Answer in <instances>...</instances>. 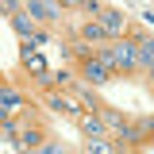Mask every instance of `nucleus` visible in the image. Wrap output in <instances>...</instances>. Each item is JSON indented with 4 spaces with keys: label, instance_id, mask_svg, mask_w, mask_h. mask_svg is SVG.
Here are the masks:
<instances>
[{
    "label": "nucleus",
    "instance_id": "f257e3e1",
    "mask_svg": "<svg viewBox=\"0 0 154 154\" xmlns=\"http://www.w3.org/2000/svg\"><path fill=\"white\" fill-rule=\"evenodd\" d=\"M46 135H50V123H46V116H42V112H35L31 119H23V123H19L12 146H16V150H38V143H42Z\"/></svg>",
    "mask_w": 154,
    "mask_h": 154
},
{
    "label": "nucleus",
    "instance_id": "f03ea898",
    "mask_svg": "<svg viewBox=\"0 0 154 154\" xmlns=\"http://www.w3.org/2000/svg\"><path fill=\"white\" fill-rule=\"evenodd\" d=\"M73 77L77 81H85V85H93V89H104V85H112L116 73L104 66V62H96V54H85L73 62Z\"/></svg>",
    "mask_w": 154,
    "mask_h": 154
},
{
    "label": "nucleus",
    "instance_id": "7ed1b4c3",
    "mask_svg": "<svg viewBox=\"0 0 154 154\" xmlns=\"http://www.w3.org/2000/svg\"><path fill=\"white\" fill-rule=\"evenodd\" d=\"M23 12L42 23V27H58V23H66V12H62V4L58 0H23Z\"/></svg>",
    "mask_w": 154,
    "mask_h": 154
},
{
    "label": "nucleus",
    "instance_id": "20e7f679",
    "mask_svg": "<svg viewBox=\"0 0 154 154\" xmlns=\"http://www.w3.org/2000/svg\"><path fill=\"white\" fill-rule=\"evenodd\" d=\"M38 104H46L50 112H58V116H66V119H77V116L85 112L81 104H77L69 93H62V89H42L38 93Z\"/></svg>",
    "mask_w": 154,
    "mask_h": 154
},
{
    "label": "nucleus",
    "instance_id": "39448f33",
    "mask_svg": "<svg viewBox=\"0 0 154 154\" xmlns=\"http://www.w3.org/2000/svg\"><path fill=\"white\" fill-rule=\"evenodd\" d=\"M96 23L108 31V38H119V35H127V27H131V16L123 12V8H112V4H104L100 12H96Z\"/></svg>",
    "mask_w": 154,
    "mask_h": 154
},
{
    "label": "nucleus",
    "instance_id": "423d86ee",
    "mask_svg": "<svg viewBox=\"0 0 154 154\" xmlns=\"http://www.w3.org/2000/svg\"><path fill=\"white\" fill-rule=\"evenodd\" d=\"M154 73V38L150 35H139L135 38V77L146 81Z\"/></svg>",
    "mask_w": 154,
    "mask_h": 154
},
{
    "label": "nucleus",
    "instance_id": "0eeeda50",
    "mask_svg": "<svg viewBox=\"0 0 154 154\" xmlns=\"http://www.w3.org/2000/svg\"><path fill=\"white\" fill-rule=\"evenodd\" d=\"M19 66H23V73H31L35 81L50 69V66H46V58L38 54V46H31L27 38H19Z\"/></svg>",
    "mask_w": 154,
    "mask_h": 154
},
{
    "label": "nucleus",
    "instance_id": "6e6552de",
    "mask_svg": "<svg viewBox=\"0 0 154 154\" xmlns=\"http://www.w3.org/2000/svg\"><path fill=\"white\" fill-rule=\"evenodd\" d=\"M0 100H4L12 112H19V108H27V104H31V93H27V89H19L12 77L0 73Z\"/></svg>",
    "mask_w": 154,
    "mask_h": 154
},
{
    "label": "nucleus",
    "instance_id": "1a4fd4ad",
    "mask_svg": "<svg viewBox=\"0 0 154 154\" xmlns=\"http://www.w3.org/2000/svg\"><path fill=\"white\" fill-rule=\"evenodd\" d=\"M73 123H77V131L85 135V139H108V127H104V119L96 112H81Z\"/></svg>",
    "mask_w": 154,
    "mask_h": 154
},
{
    "label": "nucleus",
    "instance_id": "9d476101",
    "mask_svg": "<svg viewBox=\"0 0 154 154\" xmlns=\"http://www.w3.org/2000/svg\"><path fill=\"white\" fill-rule=\"evenodd\" d=\"M73 35H77V38H85L89 46H100V42H108V31H104L96 19H81V23L73 27Z\"/></svg>",
    "mask_w": 154,
    "mask_h": 154
},
{
    "label": "nucleus",
    "instance_id": "9b49d317",
    "mask_svg": "<svg viewBox=\"0 0 154 154\" xmlns=\"http://www.w3.org/2000/svg\"><path fill=\"white\" fill-rule=\"evenodd\" d=\"M8 27H12V31H16L19 38H31V35H35V31H38V27H42V23H35V19L27 16L23 8H16V12L8 16Z\"/></svg>",
    "mask_w": 154,
    "mask_h": 154
},
{
    "label": "nucleus",
    "instance_id": "f8f14e48",
    "mask_svg": "<svg viewBox=\"0 0 154 154\" xmlns=\"http://www.w3.org/2000/svg\"><path fill=\"white\" fill-rule=\"evenodd\" d=\"M96 116L104 119V127H108V135H112L116 127L123 123V119H131V116H123V112H119V108H112V104H104V100H100V108H96Z\"/></svg>",
    "mask_w": 154,
    "mask_h": 154
},
{
    "label": "nucleus",
    "instance_id": "ddd939ff",
    "mask_svg": "<svg viewBox=\"0 0 154 154\" xmlns=\"http://www.w3.org/2000/svg\"><path fill=\"white\" fill-rule=\"evenodd\" d=\"M135 127H139V135L150 143V135H154V119H150V116H135Z\"/></svg>",
    "mask_w": 154,
    "mask_h": 154
},
{
    "label": "nucleus",
    "instance_id": "4468645a",
    "mask_svg": "<svg viewBox=\"0 0 154 154\" xmlns=\"http://www.w3.org/2000/svg\"><path fill=\"white\" fill-rule=\"evenodd\" d=\"M100 8H104L100 0H81V4H77V12H81V16H85V19H93L96 12H100Z\"/></svg>",
    "mask_w": 154,
    "mask_h": 154
},
{
    "label": "nucleus",
    "instance_id": "2eb2a0df",
    "mask_svg": "<svg viewBox=\"0 0 154 154\" xmlns=\"http://www.w3.org/2000/svg\"><path fill=\"white\" fill-rule=\"evenodd\" d=\"M16 8H23V0H0V16H12Z\"/></svg>",
    "mask_w": 154,
    "mask_h": 154
},
{
    "label": "nucleus",
    "instance_id": "dca6fc26",
    "mask_svg": "<svg viewBox=\"0 0 154 154\" xmlns=\"http://www.w3.org/2000/svg\"><path fill=\"white\" fill-rule=\"evenodd\" d=\"M58 4H62V12H77V4H81V0H58Z\"/></svg>",
    "mask_w": 154,
    "mask_h": 154
}]
</instances>
